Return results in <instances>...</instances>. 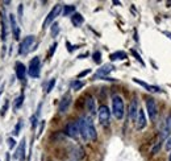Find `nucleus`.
<instances>
[{
	"instance_id": "nucleus-1",
	"label": "nucleus",
	"mask_w": 171,
	"mask_h": 161,
	"mask_svg": "<svg viewBox=\"0 0 171 161\" xmlns=\"http://www.w3.org/2000/svg\"><path fill=\"white\" fill-rule=\"evenodd\" d=\"M76 121H78L79 135L82 136V139L84 141H95L97 139V132L92 123V119L88 116H82Z\"/></svg>"
},
{
	"instance_id": "nucleus-2",
	"label": "nucleus",
	"mask_w": 171,
	"mask_h": 161,
	"mask_svg": "<svg viewBox=\"0 0 171 161\" xmlns=\"http://www.w3.org/2000/svg\"><path fill=\"white\" fill-rule=\"evenodd\" d=\"M112 112L113 116L117 120H123L125 115V103L124 99L120 95H113L112 96Z\"/></svg>"
},
{
	"instance_id": "nucleus-3",
	"label": "nucleus",
	"mask_w": 171,
	"mask_h": 161,
	"mask_svg": "<svg viewBox=\"0 0 171 161\" xmlns=\"http://www.w3.org/2000/svg\"><path fill=\"white\" fill-rule=\"evenodd\" d=\"M62 10H63V5L62 4H56V5H54L53 10L49 12V15L46 16V19H45V21H44V24H42V28L45 29L46 26L50 25V24L53 23V21L56 20L61 13H62Z\"/></svg>"
},
{
	"instance_id": "nucleus-4",
	"label": "nucleus",
	"mask_w": 171,
	"mask_h": 161,
	"mask_svg": "<svg viewBox=\"0 0 171 161\" xmlns=\"http://www.w3.org/2000/svg\"><path fill=\"white\" fill-rule=\"evenodd\" d=\"M97 116H99V121L102 126H109V123H111V111H109L108 106L103 104L99 107V110H97Z\"/></svg>"
},
{
	"instance_id": "nucleus-5",
	"label": "nucleus",
	"mask_w": 171,
	"mask_h": 161,
	"mask_svg": "<svg viewBox=\"0 0 171 161\" xmlns=\"http://www.w3.org/2000/svg\"><path fill=\"white\" fill-rule=\"evenodd\" d=\"M39 73H41V60L39 57H34L30 60L29 62V68H28V74L32 78H38Z\"/></svg>"
},
{
	"instance_id": "nucleus-6",
	"label": "nucleus",
	"mask_w": 171,
	"mask_h": 161,
	"mask_svg": "<svg viewBox=\"0 0 171 161\" xmlns=\"http://www.w3.org/2000/svg\"><path fill=\"white\" fill-rule=\"evenodd\" d=\"M34 36H26L25 38H24L23 41L20 42V46H19V53L23 56V54H26V53H29L30 50H32V46H33V44H34Z\"/></svg>"
},
{
	"instance_id": "nucleus-7",
	"label": "nucleus",
	"mask_w": 171,
	"mask_h": 161,
	"mask_svg": "<svg viewBox=\"0 0 171 161\" xmlns=\"http://www.w3.org/2000/svg\"><path fill=\"white\" fill-rule=\"evenodd\" d=\"M115 70V66L112 63H105L100 69H97V71L94 74V79H104L109 75V73Z\"/></svg>"
},
{
	"instance_id": "nucleus-8",
	"label": "nucleus",
	"mask_w": 171,
	"mask_h": 161,
	"mask_svg": "<svg viewBox=\"0 0 171 161\" xmlns=\"http://www.w3.org/2000/svg\"><path fill=\"white\" fill-rule=\"evenodd\" d=\"M146 110H148L149 118L151 121H155L158 115V108H157V103L153 98H146Z\"/></svg>"
},
{
	"instance_id": "nucleus-9",
	"label": "nucleus",
	"mask_w": 171,
	"mask_h": 161,
	"mask_svg": "<svg viewBox=\"0 0 171 161\" xmlns=\"http://www.w3.org/2000/svg\"><path fill=\"white\" fill-rule=\"evenodd\" d=\"M136 128L137 131H142L143 128H146L148 126V119H146L145 115V110L143 108H138V112H137V118H136Z\"/></svg>"
},
{
	"instance_id": "nucleus-10",
	"label": "nucleus",
	"mask_w": 171,
	"mask_h": 161,
	"mask_svg": "<svg viewBox=\"0 0 171 161\" xmlns=\"http://www.w3.org/2000/svg\"><path fill=\"white\" fill-rule=\"evenodd\" d=\"M65 133L71 139H78V136H79L78 121L75 120V121H70V123H67L66 128H65Z\"/></svg>"
},
{
	"instance_id": "nucleus-11",
	"label": "nucleus",
	"mask_w": 171,
	"mask_h": 161,
	"mask_svg": "<svg viewBox=\"0 0 171 161\" xmlns=\"http://www.w3.org/2000/svg\"><path fill=\"white\" fill-rule=\"evenodd\" d=\"M70 156L74 161H80L86 157V151L83 149L82 145H74L70 151Z\"/></svg>"
},
{
	"instance_id": "nucleus-12",
	"label": "nucleus",
	"mask_w": 171,
	"mask_h": 161,
	"mask_svg": "<svg viewBox=\"0 0 171 161\" xmlns=\"http://www.w3.org/2000/svg\"><path fill=\"white\" fill-rule=\"evenodd\" d=\"M25 151H26V139L23 137L19 144V147H17L16 152H15L13 157L16 160H20V161H25Z\"/></svg>"
},
{
	"instance_id": "nucleus-13",
	"label": "nucleus",
	"mask_w": 171,
	"mask_h": 161,
	"mask_svg": "<svg viewBox=\"0 0 171 161\" xmlns=\"http://www.w3.org/2000/svg\"><path fill=\"white\" fill-rule=\"evenodd\" d=\"M137 112H138V101L136 98H133L130 101V104H129V108H128V116H129V120L130 121H136V118H137Z\"/></svg>"
},
{
	"instance_id": "nucleus-14",
	"label": "nucleus",
	"mask_w": 171,
	"mask_h": 161,
	"mask_svg": "<svg viewBox=\"0 0 171 161\" xmlns=\"http://www.w3.org/2000/svg\"><path fill=\"white\" fill-rule=\"evenodd\" d=\"M70 104H71V95L70 94H66L59 102V106H58V112L59 114H66L67 110H69Z\"/></svg>"
},
{
	"instance_id": "nucleus-15",
	"label": "nucleus",
	"mask_w": 171,
	"mask_h": 161,
	"mask_svg": "<svg viewBox=\"0 0 171 161\" xmlns=\"http://www.w3.org/2000/svg\"><path fill=\"white\" fill-rule=\"evenodd\" d=\"M15 71H16V77H17V79L24 81V79H25L26 73H28V69L25 68V65H24L23 62L17 61V62L15 63Z\"/></svg>"
},
{
	"instance_id": "nucleus-16",
	"label": "nucleus",
	"mask_w": 171,
	"mask_h": 161,
	"mask_svg": "<svg viewBox=\"0 0 171 161\" xmlns=\"http://www.w3.org/2000/svg\"><path fill=\"white\" fill-rule=\"evenodd\" d=\"M86 110H87V112L90 115H95L97 114V108H96V102L95 99L92 98L91 95H88L87 98H86Z\"/></svg>"
},
{
	"instance_id": "nucleus-17",
	"label": "nucleus",
	"mask_w": 171,
	"mask_h": 161,
	"mask_svg": "<svg viewBox=\"0 0 171 161\" xmlns=\"http://www.w3.org/2000/svg\"><path fill=\"white\" fill-rule=\"evenodd\" d=\"M10 24H11V29L12 33H13L15 40H20V28L16 23V17H15V13L10 15Z\"/></svg>"
},
{
	"instance_id": "nucleus-18",
	"label": "nucleus",
	"mask_w": 171,
	"mask_h": 161,
	"mask_svg": "<svg viewBox=\"0 0 171 161\" xmlns=\"http://www.w3.org/2000/svg\"><path fill=\"white\" fill-rule=\"evenodd\" d=\"M7 37H8V21H7V17L3 13L1 15V40L5 41Z\"/></svg>"
},
{
	"instance_id": "nucleus-19",
	"label": "nucleus",
	"mask_w": 171,
	"mask_h": 161,
	"mask_svg": "<svg viewBox=\"0 0 171 161\" xmlns=\"http://www.w3.org/2000/svg\"><path fill=\"white\" fill-rule=\"evenodd\" d=\"M133 82H136V83H138L140 86H142L143 89H146L148 91H150V93H158L159 91V89L155 86H151V85H148L146 82H143L141 79H138V78H133Z\"/></svg>"
},
{
	"instance_id": "nucleus-20",
	"label": "nucleus",
	"mask_w": 171,
	"mask_h": 161,
	"mask_svg": "<svg viewBox=\"0 0 171 161\" xmlns=\"http://www.w3.org/2000/svg\"><path fill=\"white\" fill-rule=\"evenodd\" d=\"M128 56L126 53L123 50H118V51H115V53H112L111 56H109V60L111 61H123V60H126Z\"/></svg>"
},
{
	"instance_id": "nucleus-21",
	"label": "nucleus",
	"mask_w": 171,
	"mask_h": 161,
	"mask_svg": "<svg viewBox=\"0 0 171 161\" xmlns=\"http://www.w3.org/2000/svg\"><path fill=\"white\" fill-rule=\"evenodd\" d=\"M71 23H72V25H74V26H80L82 24L84 23V19H83V16H82L80 13L75 12V13L71 16Z\"/></svg>"
},
{
	"instance_id": "nucleus-22",
	"label": "nucleus",
	"mask_w": 171,
	"mask_h": 161,
	"mask_svg": "<svg viewBox=\"0 0 171 161\" xmlns=\"http://www.w3.org/2000/svg\"><path fill=\"white\" fill-rule=\"evenodd\" d=\"M24 99H25V95H24V93H21L20 95L13 101V110H19L21 106H23Z\"/></svg>"
},
{
	"instance_id": "nucleus-23",
	"label": "nucleus",
	"mask_w": 171,
	"mask_h": 161,
	"mask_svg": "<svg viewBox=\"0 0 171 161\" xmlns=\"http://www.w3.org/2000/svg\"><path fill=\"white\" fill-rule=\"evenodd\" d=\"M171 136V131L170 129H167L166 127H162V129H161V132H159V141L163 143L164 140H167Z\"/></svg>"
},
{
	"instance_id": "nucleus-24",
	"label": "nucleus",
	"mask_w": 171,
	"mask_h": 161,
	"mask_svg": "<svg viewBox=\"0 0 171 161\" xmlns=\"http://www.w3.org/2000/svg\"><path fill=\"white\" fill-rule=\"evenodd\" d=\"M75 13V5H63L62 15L63 16H72Z\"/></svg>"
},
{
	"instance_id": "nucleus-25",
	"label": "nucleus",
	"mask_w": 171,
	"mask_h": 161,
	"mask_svg": "<svg viewBox=\"0 0 171 161\" xmlns=\"http://www.w3.org/2000/svg\"><path fill=\"white\" fill-rule=\"evenodd\" d=\"M70 86H71V89H72V90L78 91V90H80L82 87L84 86V82H83V81H80V79H75V81H72L71 83H70Z\"/></svg>"
},
{
	"instance_id": "nucleus-26",
	"label": "nucleus",
	"mask_w": 171,
	"mask_h": 161,
	"mask_svg": "<svg viewBox=\"0 0 171 161\" xmlns=\"http://www.w3.org/2000/svg\"><path fill=\"white\" fill-rule=\"evenodd\" d=\"M59 24L58 23H53L51 24V26H50V35H51V37H57L58 36V33H59Z\"/></svg>"
},
{
	"instance_id": "nucleus-27",
	"label": "nucleus",
	"mask_w": 171,
	"mask_h": 161,
	"mask_svg": "<svg viewBox=\"0 0 171 161\" xmlns=\"http://www.w3.org/2000/svg\"><path fill=\"white\" fill-rule=\"evenodd\" d=\"M21 127H23V120H19V121H17V124L15 126L12 135H13V136H17V135H19L20 131H21Z\"/></svg>"
},
{
	"instance_id": "nucleus-28",
	"label": "nucleus",
	"mask_w": 171,
	"mask_h": 161,
	"mask_svg": "<svg viewBox=\"0 0 171 161\" xmlns=\"http://www.w3.org/2000/svg\"><path fill=\"white\" fill-rule=\"evenodd\" d=\"M92 58H94V62H95V63H100V62H102V53H100L99 50L94 51Z\"/></svg>"
},
{
	"instance_id": "nucleus-29",
	"label": "nucleus",
	"mask_w": 171,
	"mask_h": 161,
	"mask_svg": "<svg viewBox=\"0 0 171 161\" xmlns=\"http://www.w3.org/2000/svg\"><path fill=\"white\" fill-rule=\"evenodd\" d=\"M130 53H132V54H133V57H134V58H136L137 61H138V62H140V63H141V65H142V66H145V62H143V60L141 58V56H140V54H138V53H137V50H134V49H132V50H130Z\"/></svg>"
},
{
	"instance_id": "nucleus-30",
	"label": "nucleus",
	"mask_w": 171,
	"mask_h": 161,
	"mask_svg": "<svg viewBox=\"0 0 171 161\" xmlns=\"http://www.w3.org/2000/svg\"><path fill=\"white\" fill-rule=\"evenodd\" d=\"M161 148H162V141H158L157 144H155L154 147L151 148V154H157L158 152L161 151Z\"/></svg>"
},
{
	"instance_id": "nucleus-31",
	"label": "nucleus",
	"mask_w": 171,
	"mask_h": 161,
	"mask_svg": "<svg viewBox=\"0 0 171 161\" xmlns=\"http://www.w3.org/2000/svg\"><path fill=\"white\" fill-rule=\"evenodd\" d=\"M54 86H56V78H53V79H50V82L48 83L46 86V94H49L51 90L54 89Z\"/></svg>"
},
{
	"instance_id": "nucleus-32",
	"label": "nucleus",
	"mask_w": 171,
	"mask_h": 161,
	"mask_svg": "<svg viewBox=\"0 0 171 161\" xmlns=\"http://www.w3.org/2000/svg\"><path fill=\"white\" fill-rule=\"evenodd\" d=\"M37 124H38V116L37 115H33V116L30 118V126H32V128L34 129L36 127H37Z\"/></svg>"
},
{
	"instance_id": "nucleus-33",
	"label": "nucleus",
	"mask_w": 171,
	"mask_h": 161,
	"mask_svg": "<svg viewBox=\"0 0 171 161\" xmlns=\"http://www.w3.org/2000/svg\"><path fill=\"white\" fill-rule=\"evenodd\" d=\"M8 107H10V101H5V102H4V106L1 107V111H0V115H1V116H4V115L7 114Z\"/></svg>"
},
{
	"instance_id": "nucleus-34",
	"label": "nucleus",
	"mask_w": 171,
	"mask_h": 161,
	"mask_svg": "<svg viewBox=\"0 0 171 161\" xmlns=\"http://www.w3.org/2000/svg\"><path fill=\"white\" fill-rule=\"evenodd\" d=\"M163 127H166L167 129H170V131H171V114H169V116L166 118V120H164Z\"/></svg>"
},
{
	"instance_id": "nucleus-35",
	"label": "nucleus",
	"mask_w": 171,
	"mask_h": 161,
	"mask_svg": "<svg viewBox=\"0 0 171 161\" xmlns=\"http://www.w3.org/2000/svg\"><path fill=\"white\" fill-rule=\"evenodd\" d=\"M7 143H8V147H10V149H13V148L16 147V140H15L13 137H8Z\"/></svg>"
},
{
	"instance_id": "nucleus-36",
	"label": "nucleus",
	"mask_w": 171,
	"mask_h": 161,
	"mask_svg": "<svg viewBox=\"0 0 171 161\" xmlns=\"http://www.w3.org/2000/svg\"><path fill=\"white\" fill-rule=\"evenodd\" d=\"M57 46H58V42H54V44L50 46V50H49V54H48L49 58H50V57H53V54H54V51H56Z\"/></svg>"
},
{
	"instance_id": "nucleus-37",
	"label": "nucleus",
	"mask_w": 171,
	"mask_h": 161,
	"mask_svg": "<svg viewBox=\"0 0 171 161\" xmlns=\"http://www.w3.org/2000/svg\"><path fill=\"white\" fill-rule=\"evenodd\" d=\"M66 48H67V50H69L70 53H72V51H74L78 46H76V45H71V44H70V41H66Z\"/></svg>"
},
{
	"instance_id": "nucleus-38",
	"label": "nucleus",
	"mask_w": 171,
	"mask_h": 161,
	"mask_svg": "<svg viewBox=\"0 0 171 161\" xmlns=\"http://www.w3.org/2000/svg\"><path fill=\"white\" fill-rule=\"evenodd\" d=\"M164 149L167 152H171V136L166 140V143H164Z\"/></svg>"
},
{
	"instance_id": "nucleus-39",
	"label": "nucleus",
	"mask_w": 171,
	"mask_h": 161,
	"mask_svg": "<svg viewBox=\"0 0 171 161\" xmlns=\"http://www.w3.org/2000/svg\"><path fill=\"white\" fill-rule=\"evenodd\" d=\"M91 73V69H87V70H84V71H82V73H79L78 74V79L79 78H83V77H86V75H88Z\"/></svg>"
},
{
	"instance_id": "nucleus-40",
	"label": "nucleus",
	"mask_w": 171,
	"mask_h": 161,
	"mask_svg": "<svg viewBox=\"0 0 171 161\" xmlns=\"http://www.w3.org/2000/svg\"><path fill=\"white\" fill-rule=\"evenodd\" d=\"M44 127H45V121H41V126H39V132H38V136L42 135V132H44Z\"/></svg>"
},
{
	"instance_id": "nucleus-41",
	"label": "nucleus",
	"mask_w": 171,
	"mask_h": 161,
	"mask_svg": "<svg viewBox=\"0 0 171 161\" xmlns=\"http://www.w3.org/2000/svg\"><path fill=\"white\" fill-rule=\"evenodd\" d=\"M17 12H19V19L21 20V19H23V4L19 5V11H17Z\"/></svg>"
},
{
	"instance_id": "nucleus-42",
	"label": "nucleus",
	"mask_w": 171,
	"mask_h": 161,
	"mask_svg": "<svg viewBox=\"0 0 171 161\" xmlns=\"http://www.w3.org/2000/svg\"><path fill=\"white\" fill-rule=\"evenodd\" d=\"M3 49H1V57H3V58H4V57H5V50H7V49H5V48H7V46H5V45H3Z\"/></svg>"
},
{
	"instance_id": "nucleus-43",
	"label": "nucleus",
	"mask_w": 171,
	"mask_h": 161,
	"mask_svg": "<svg viewBox=\"0 0 171 161\" xmlns=\"http://www.w3.org/2000/svg\"><path fill=\"white\" fill-rule=\"evenodd\" d=\"M87 56H88V54H87V53H86V54H80V56H79V57H78V58H84V57H87Z\"/></svg>"
},
{
	"instance_id": "nucleus-44",
	"label": "nucleus",
	"mask_w": 171,
	"mask_h": 161,
	"mask_svg": "<svg viewBox=\"0 0 171 161\" xmlns=\"http://www.w3.org/2000/svg\"><path fill=\"white\" fill-rule=\"evenodd\" d=\"M113 4H116V5H121V3H120V1H113Z\"/></svg>"
},
{
	"instance_id": "nucleus-45",
	"label": "nucleus",
	"mask_w": 171,
	"mask_h": 161,
	"mask_svg": "<svg viewBox=\"0 0 171 161\" xmlns=\"http://www.w3.org/2000/svg\"><path fill=\"white\" fill-rule=\"evenodd\" d=\"M1 94H3V86L0 87V96H1Z\"/></svg>"
},
{
	"instance_id": "nucleus-46",
	"label": "nucleus",
	"mask_w": 171,
	"mask_h": 161,
	"mask_svg": "<svg viewBox=\"0 0 171 161\" xmlns=\"http://www.w3.org/2000/svg\"><path fill=\"white\" fill-rule=\"evenodd\" d=\"M169 161H171V153H170V157H169Z\"/></svg>"
}]
</instances>
